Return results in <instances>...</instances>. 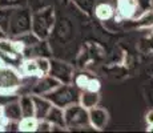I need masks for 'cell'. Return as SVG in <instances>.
I'll return each mask as SVG.
<instances>
[{"label":"cell","mask_w":153,"mask_h":133,"mask_svg":"<svg viewBox=\"0 0 153 133\" xmlns=\"http://www.w3.org/2000/svg\"><path fill=\"white\" fill-rule=\"evenodd\" d=\"M61 82L55 77H52L51 75H43L40 77H37L32 84L31 88V94H37V96H44V94L49 93L51 91H53L56 87H59Z\"/></svg>","instance_id":"obj_8"},{"label":"cell","mask_w":153,"mask_h":133,"mask_svg":"<svg viewBox=\"0 0 153 133\" xmlns=\"http://www.w3.org/2000/svg\"><path fill=\"white\" fill-rule=\"evenodd\" d=\"M37 67H39L40 73L43 75H48L49 72V59L48 57H36Z\"/></svg>","instance_id":"obj_23"},{"label":"cell","mask_w":153,"mask_h":133,"mask_svg":"<svg viewBox=\"0 0 153 133\" xmlns=\"http://www.w3.org/2000/svg\"><path fill=\"white\" fill-rule=\"evenodd\" d=\"M23 84V76L16 68L7 65L0 68V93H17Z\"/></svg>","instance_id":"obj_5"},{"label":"cell","mask_w":153,"mask_h":133,"mask_svg":"<svg viewBox=\"0 0 153 133\" xmlns=\"http://www.w3.org/2000/svg\"><path fill=\"white\" fill-rule=\"evenodd\" d=\"M19 104L22 109L23 117L35 116V104H33V96L32 94H22L19 96Z\"/></svg>","instance_id":"obj_16"},{"label":"cell","mask_w":153,"mask_h":133,"mask_svg":"<svg viewBox=\"0 0 153 133\" xmlns=\"http://www.w3.org/2000/svg\"><path fill=\"white\" fill-rule=\"evenodd\" d=\"M146 131H148V132H153V125H148V128H146Z\"/></svg>","instance_id":"obj_27"},{"label":"cell","mask_w":153,"mask_h":133,"mask_svg":"<svg viewBox=\"0 0 153 133\" xmlns=\"http://www.w3.org/2000/svg\"><path fill=\"white\" fill-rule=\"evenodd\" d=\"M72 84L80 91H92V92H99L101 88V82L96 76L91 75L87 72H80L73 76Z\"/></svg>","instance_id":"obj_7"},{"label":"cell","mask_w":153,"mask_h":133,"mask_svg":"<svg viewBox=\"0 0 153 133\" xmlns=\"http://www.w3.org/2000/svg\"><path fill=\"white\" fill-rule=\"evenodd\" d=\"M55 25V11L52 5L32 12L31 31L40 40H47Z\"/></svg>","instance_id":"obj_1"},{"label":"cell","mask_w":153,"mask_h":133,"mask_svg":"<svg viewBox=\"0 0 153 133\" xmlns=\"http://www.w3.org/2000/svg\"><path fill=\"white\" fill-rule=\"evenodd\" d=\"M20 73L23 77H40L42 73L37 67L36 57H24V60H22L20 63Z\"/></svg>","instance_id":"obj_11"},{"label":"cell","mask_w":153,"mask_h":133,"mask_svg":"<svg viewBox=\"0 0 153 133\" xmlns=\"http://www.w3.org/2000/svg\"><path fill=\"white\" fill-rule=\"evenodd\" d=\"M5 124H7V120L4 119V113H3V105H0V125L4 126L5 129Z\"/></svg>","instance_id":"obj_26"},{"label":"cell","mask_w":153,"mask_h":133,"mask_svg":"<svg viewBox=\"0 0 153 133\" xmlns=\"http://www.w3.org/2000/svg\"><path fill=\"white\" fill-rule=\"evenodd\" d=\"M4 65H5V63L1 60V59H0V68H1V67H4Z\"/></svg>","instance_id":"obj_28"},{"label":"cell","mask_w":153,"mask_h":133,"mask_svg":"<svg viewBox=\"0 0 153 133\" xmlns=\"http://www.w3.org/2000/svg\"><path fill=\"white\" fill-rule=\"evenodd\" d=\"M114 13H116V10H114V7H112L109 3H100L95 7L96 17L99 20H102V22L112 19L114 16Z\"/></svg>","instance_id":"obj_17"},{"label":"cell","mask_w":153,"mask_h":133,"mask_svg":"<svg viewBox=\"0 0 153 133\" xmlns=\"http://www.w3.org/2000/svg\"><path fill=\"white\" fill-rule=\"evenodd\" d=\"M64 121H65V128L69 131L89 128L91 126L88 109L84 108L80 103H76V104L64 108Z\"/></svg>","instance_id":"obj_4"},{"label":"cell","mask_w":153,"mask_h":133,"mask_svg":"<svg viewBox=\"0 0 153 133\" xmlns=\"http://www.w3.org/2000/svg\"><path fill=\"white\" fill-rule=\"evenodd\" d=\"M32 96H33L35 104V117L37 120H44L53 104L45 96H37V94H32Z\"/></svg>","instance_id":"obj_12"},{"label":"cell","mask_w":153,"mask_h":133,"mask_svg":"<svg viewBox=\"0 0 153 133\" xmlns=\"http://www.w3.org/2000/svg\"><path fill=\"white\" fill-rule=\"evenodd\" d=\"M44 96L53 105L64 109L67 106L79 103L80 89H77L73 84H60L53 91H51L49 93L44 94Z\"/></svg>","instance_id":"obj_3"},{"label":"cell","mask_w":153,"mask_h":133,"mask_svg":"<svg viewBox=\"0 0 153 133\" xmlns=\"http://www.w3.org/2000/svg\"><path fill=\"white\" fill-rule=\"evenodd\" d=\"M146 123H148V125H153V109H151V111L146 113Z\"/></svg>","instance_id":"obj_25"},{"label":"cell","mask_w":153,"mask_h":133,"mask_svg":"<svg viewBox=\"0 0 153 133\" xmlns=\"http://www.w3.org/2000/svg\"><path fill=\"white\" fill-rule=\"evenodd\" d=\"M53 131V126L49 123L48 120H39V124H37V131L36 132H52Z\"/></svg>","instance_id":"obj_24"},{"label":"cell","mask_w":153,"mask_h":133,"mask_svg":"<svg viewBox=\"0 0 153 133\" xmlns=\"http://www.w3.org/2000/svg\"><path fill=\"white\" fill-rule=\"evenodd\" d=\"M136 22V25L140 27V28H151V27H153V10L143 13Z\"/></svg>","instance_id":"obj_21"},{"label":"cell","mask_w":153,"mask_h":133,"mask_svg":"<svg viewBox=\"0 0 153 133\" xmlns=\"http://www.w3.org/2000/svg\"><path fill=\"white\" fill-rule=\"evenodd\" d=\"M39 120L35 116L29 117H22L17 123V131L19 132H36Z\"/></svg>","instance_id":"obj_18"},{"label":"cell","mask_w":153,"mask_h":133,"mask_svg":"<svg viewBox=\"0 0 153 133\" xmlns=\"http://www.w3.org/2000/svg\"><path fill=\"white\" fill-rule=\"evenodd\" d=\"M151 4H152V7H153V0H151Z\"/></svg>","instance_id":"obj_29"},{"label":"cell","mask_w":153,"mask_h":133,"mask_svg":"<svg viewBox=\"0 0 153 133\" xmlns=\"http://www.w3.org/2000/svg\"><path fill=\"white\" fill-rule=\"evenodd\" d=\"M31 25H32V11L29 10L28 5L12 8L7 36L15 37L22 33H25V32L31 31Z\"/></svg>","instance_id":"obj_2"},{"label":"cell","mask_w":153,"mask_h":133,"mask_svg":"<svg viewBox=\"0 0 153 133\" xmlns=\"http://www.w3.org/2000/svg\"><path fill=\"white\" fill-rule=\"evenodd\" d=\"M45 120H48L49 123L52 124L53 126V131L56 128L59 129H67L65 128V121H64V109L63 108H59L56 105H52L51 109H49L48 114H47Z\"/></svg>","instance_id":"obj_14"},{"label":"cell","mask_w":153,"mask_h":133,"mask_svg":"<svg viewBox=\"0 0 153 133\" xmlns=\"http://www.w3.org/2000/svg\"><path fill=\"white\" fill-rule=\"evenodd\" d=\"M114 10L121 19L132 20L137 13L139 3H137V0H117Z\"/></svg>","instance_id":"obj_10"},{"label":"cell","mask_w":153,"mask_h":133,"mask_svg":"<svg viewBox=\"0 0 153 133\" xmlns=\"http://www.w3.org/2000/svg\"><path fill=\"white\" fill-rule=\"evenodd\" d=\"M13 39L19 41V43L22 44L23 47H24V49H25V48H28V47L35 45V44H36L37 41L40 40L39 37H37L32 31H28V32H25V33L19 35V36H15Z\"/></svg>","instance_id":"obj_19"},{"label":"cell","mask_w":153,"mask_h":133,"mask_svg":"<svg viewBox=\"0 0 153 133\" xmlns=\"http://www.w3.org/2000/svg\"><path fill=\"white\" fill-rule=\"evenodd\" d=\"M3 113H4V119L7 120V123L8 121L17 123V121L23 117L22 109H20V104H19V99L12 100V101H10V103L3 105Z\"/></svg>","instance_id":"obj_13"},{"label":"cell","mask_w":153,"mask_h":133,"mask_svg":"<svg viewBox=\"0 0 153 133\" xmlns=\"http://www.w3.org/2000/svg\"><path fill=\"white\" fill-rule=\"evenodd\" d=\"M79 103L87 109L95 108L100 103V94L99 92H92V91H80Z\"/></svg>","instance_id":"obj_15"},{"label":"cell","mask_w":153,"mask_h":133,"mask_svg":"<svg viewBox=\"0 0 153 133\" xmlns=\"http://www.w3.org/2000/svg\"><path fill=\"white\" fill-rule=\"evenodd\" d=\"M52 77L61 82V84H72L73 76H75V69L71 64L65 63L56 59H49V72Z\"/></svg>","instance_id":"obj_6"},{"label":"cell","mask_w":153,"mask_h":133,"mask_svg":"<svg viewBox=\"0 0 153 133\" xmlns=\"http://www.w3.org/2000/svg\"><path fill=\"white\" fill-rule=\"evenodd\" d=\"M88 116H89V125L91 128L96 129V131H102L107 126L108 120H109V114L104 108L95 106V108L88 109Z\"/></svg>","instance_id":"obj_9"},{"label":"cell","mask_w":153,"mask_h":133,"mask_svg":"<svg viewBox=\"0 0 153 133\" xmlns=\"http://www.w3.org/2000/svg\"><path fill=\"white\" fill-rule=\"evenodd\" d=\"M12 8H7V7H0V29L7 35L8 32V27H10V17Z\"/></svg>","instance_id":"obj_20"},{"label":"cell","mask_w":153,"mask_h":133,"mask_svg":"<svg viewBox=\"0 0 153 133\" xmlns=\"http://www.w3.org/2000/svg\"><path fill=\"white\" fill-rule=\"evenodd\" d=\"M28 0H0V7H7V8H16L27 5Z\"/></svg>","instance_id":"obj_22"}]
</instances>
